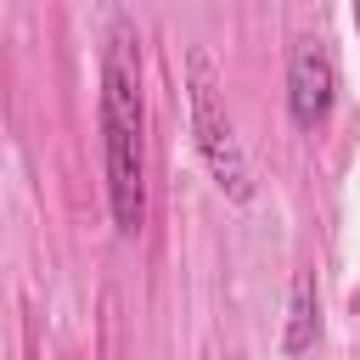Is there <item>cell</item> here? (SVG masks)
I'll list each match as a JSON object with an SVG mask.
<instances>
[{"mask_svg":"<svg viewBox=\"0 0 360 360\" xmlns=\"http://www.w3.org/2000/svg\"><path fill=\"white\" fill-rule=\"evenodd\" d=\"M141 135H146L141 51H135L129 22H112L107 51H101V146H107V202H112V225H118L124 236H135L141 219H146Z\"/></svg>","mask_w":360,"mask_h":360,"instance_id":"obj_1","label":"cell"},{"mask_svg":"<svg viewBox=\"0 0 360 360\" xmlns=\"http://www.w3.org/2000/svg\"><path fill=\"white\" fill-rule=\"evenodd\" d=\"M191 141L214 174V186L231 197V202H253V174H248V158H242V141L231 129V112L219 101V84H214V68L208 56H191Z\"/></svg>","mask_w":360,"mask_h":360,"instance_id":"obj_2","label":"cell"},{"mask_svg":"<svg viewBox=\"0 0 360 360\" xmlns=\"http://www.w3.org/2000/svg\"><path fill=\"white\" fill-rule=\"evenodd\" d=\"M332 96H338V68L326 56L321 39H298L292 62H287V112L304 135H315L332 118Z\"/></svg>","mask_w":360,"mask_h":360,"instance_id":"obj_3","label":"cell"},{"mask_svg":"<svg viewBox=\"0 0 360 360\" xmlns=\"http://www.w3.org/2000/svg\"><path fill=\"white\" fill-rule=\"evenodd\" d=\"M315 338H321L315 270H298V276H292V292H287V332H281V354H304V349H315Z\"/></svg>","mask_w":360,"mask_h":360,"instance_id":"obj_4","label":"cell"},{"mask_svg":"<svg viewBox=\"0 0 360 360\" xmlns=\"http://www.w3.org/2000/svg\"><path fill=\"white\" fill-rule=\"evenodd\" d=\"M354 34H360V0H354Z\"/></svg>","mask_w":360,"mask_h":360,"instance_id":"obj_5","label":"cell"}]
</instances>
